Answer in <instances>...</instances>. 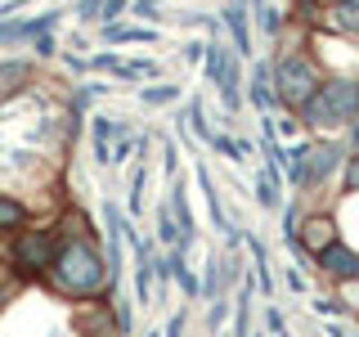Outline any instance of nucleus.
<instances>
[{"instance_id": "1", "label": "nucleus", "mask_w": 359, "mask_h": 337, "mask_svg": "<svg viewBox=\"0 0 359 337\" xmlns=\"http://www.w3.org/2000/svg\"><path fill=\"white\" fill-rule=\"evenodd\" d=\"M104 275H108V265L99 261V252L86 239H67L59 247V256H54V284L63 292H72V297L99 292L104 288Z\"/></svg>"}, {"instance_id": "2", "label": "nucleus", "mask_w": 359, "mask_h": 337, "mask_svg": "<svg viewBox=\"0 0 359 337\" xmlns=\"http://www.w3.org/2000/svg\"><path fill=\"white\" fill-rule=\"evenodd\" d=\"M359 112V81H323L319 95L301 108L306 126H337Z\"/></svg>"}, {"instance_id": "3", "label": "nucleus", "mask_w": 359, "mask_h": 337, "mask_svg": "<svg viewBox=\"0 0 359 337\" xmlns=\"http://www.w3.org/2000/svg\"><path fill=\"white\" fill-rule=\"evenodd\" d=\"M274 86H278V99H287L292 108H306L314 95H319V72H314L310 59H301V54H283V59L274 63Z\"/></svg>"}, {"instance_id": "4", "label": "nucleus", "mask_w": 359, "mask_h": 337, "mask_svg": "<svg viewBox=\"0 0 359 337\" xmlns=\"http://www.w3.org/2000/svg\"><path fill=\"white\" fill-rule=\"evenodd\" d=\"M14 261L22 275H41L45 265H54V243H50V230H27L22 239L14 243Z\"/></svg>"}, {"instance_id": "5", "label": "nucleus", "mask_w": 359, "mask_h": 337, "mask_svg": "<svg viewBox=\"0 0 359 337\" xmlns=\"http://www.w3.org/2000/svg\"><path fill=\"white\" fill-rule=\"evenodd\" d=\"M243 77H238V50H224V59H220V72H216V90H220V99H224V108H238L243 104Z\"/></svg>"}, {"instance_id": "6", "label": "nucleus", "mask_w": 359, "mask_h": 337, "mask_svg": "<svg viewBox=\"0 0 359 337\" xmlns=\"http://www.w3.org/2000/svg\"><path fill=\"white\" fill-rule=\"evenodd\" d=\"M319 265H323V275H332V279H359V252H351V247H341V243H332L328 252H319Z\"/></svg>"}, {"instance_id": "7", "label": "nucleus", "mask_w": 359, "mask_h": 337, "mask_svg": "<svg viewBox=\"0 0 359 337\" xmlns=\"http://www.w3.org/2000/svg\"><path fill=\"white\" fill-rule=\"evenodd\" d=\"M247 99H252V104L261 108V112H269V108L278 104V90H274V72H269L265 63L256 67L252 77H247Z\"/></svg>"}, {"instance_id": "8", "label": "nucleus", "mask_w": 359, "mask_h": 337, "mask_svg": "<svg viewBox=\"0 0 359 337\" xmlns=\"http://www.w3.org/2000/svg\"><path fill=\"white\" fill-rule=\"evenodd\" d=\"M297 243H306V247H310V252H314V256H319V252H328V247L337 243V225L319 216V220H310V225H306V230H301V239H297Z\"/></svg>"}, {"instance_id": "9", "label": "nucleus", "mask_w": 359, "mask_h": 337, "mask_svg": "<svg viewBox=\"0 0 359 337\" xmlns=\"http://www.w3.org/2000/svg\"><path fill=\"white\" fill-rule=\"evenodd\" d=\"M112 135H126V121L117 117H95V157L99 162H112Z\"/></svg>"}, {"instance_id": "10", "label": "nucleus", "mask_w": 359, "mask_h": 337, "mask_svg": "<svg viewBox=\"0 0 359 337\" xmlns=\"http://www.w3.org/2000/svg\"><path fill=\"white\" fill-rule=\"evenodd\" d=\"M337 162H341V149H337V144H310V185H319Z\"/></svg>"}, {"instance_id": "11", "label": "nucleus", "mask_w": 359, "mask_h": 337, "mask_svg": "<svg viewBox=\"0 0 359 337\" xmlns=\"http://www.w3.org/2000/svg\"><path fill=\"white\" fill-rule=\"evenodd\" d=\"M171 211H175V220H180V230H184V243H194V234H198V225H194V207H189V189L171 185Z\"/></svg>"}, {"instance_id": "12", "label": "nucleus", "mask_w": 359, "mask_h": 337, "mask_svg": "<svg viewBox=\"0 0 359 337\" xmlns=\"http://www.w3.org/2000/svg\"><path fill=\"white\" fill-rule=\"evenodd\" d=\"M283 166L297 189H310V144H297L292 153H283Z\"/></svg>"}, {"instance_id": "13", "label": "nucleus", "mask_w": 359, "mask_h": 337, "mask_svg": "<svg viewBox=\"0 0 359 337\" xmlns=\"http://www.w3.org/2000/svg\"><path fill=\"white\" fill-rule=\"evenodd\" d=\"M256 198H261V207H278V162H269L256 171Z\"/></svg>"}, {"instance_id": "14", "label": "nucleus", "mask_w": 359, "mask_h": 337, "mask_svg": "<svg viewBox=\"0 0 359 337\" xmlns=\"http://www.w3.org/2000/svg\"><path fill=\"white\" fill-rule=\"evenodd\" d=\"M224 27L233 32V50H238V54H252V37H247V14H243L238 0L224 9Z\"/></svg>"}, {"instance_id": "15", "label": "nucleus", "mask_w": 359, "mask_h": 337, "mask_svg": "<svg viewBox=\"0 0 359 337\" xmlns=\"http://www.w3.org/2000/svg\"><path fill=\"white\" fill-rule=\"evenodd\" d=\"M104 41H121V45H149V41H157V32H149V27H121V22H112V27H104Z\"/></svg>"}, {"instance_id": "16", "label": "nucleus", "mask_w": 359, "mask_h": 337, "mask_svg": "<svg viewBox=\"0 0 359 337\" xmlns=\"http://www.w3.org/2000/svg\"><path fill=\"white\" fill-rule=\"evenodd\" d=\"M166 261H171V279H175V284L189 292V301H194V297H202V284H198V275H194V270H189V261H184V256H166Z\"/></svg>"}, {"instance_id": "17", "label": "nucleus", "mask_w": 359, "mask_h": 337, "mask_svg": "<svg viewBox=\"0 0 359 337\" xmlns=\"http://www.w3.org/2000/svg\"><path fill=\"white\" fill-rule=\"evenodd\" d=\"M198 185H202V198H207V207H211V220L224 230V225H229V216H224V207H220V194H216V185H211L207 166H198Z\"/></svg>"}, {"instance_id": "18", "label": "nucleus", "mask_w": 359, "mask_h": 337, "mask_svg": "<svg viewBox=\"0 0 359 337\" xmlns=\"http://www.w3.org/2000/svg\"><path fill=\"white\" fill-rule=\"evenodd\" d=\"M157 234H162V243H184V230H180L171 202H162V207H157Z\"/></svg>"}, {"instance_id": "19", "label": "nucleus", "mask_w": 359, "mask_h": 337, "mask_svg": "<svg viewBox=\"0 0 359 337\" xmlns=\"http://www.w3.org/2000/svg\"><path fill=\"white\" fill-rule=\"evenodd\" d=\"M140 99H144L149 108H157V104H175V99H180V86H144Z\"/></svg>"}, {"instance_id": "20", "label": "nucleus", "mask_w": 359, "mask_h": 337, "mask_svg": "<svg viewBox=\"0 0 359 337\" xmlns=\"http://www.w3.org/2000/svg\"><path fill=\"white\" fill-rule=\"evenodd\" d=\"M332 22L341 32H359V0H341V5H337V14H332Z\"/></svg>"}, {"instance_id": "21", "label": "nucleus", "mask_w": 359, "mask_h": 337, "mask_svg": "<svg viewBox=\"0 0 359 337\" xmlns=\"http://www.w3.org/2000/svg\"><path fill=\"white\" fill-rule=\"evenodd\" d=\"M22 216H27V211H22V202L9 198V194H0V230H14Z\"/></svg>"}, {"instance_id": "22", "label": "nucleus", "mask_w": 359, "mask_h": 337, "mask_svg": "<svg viewBox=\"0 0 359 337\" xmlns=\"http://www.w3.org/2000/svg\"><path fill=\"white\" fill-rule=\"evenodd\" d=\"M184 121H194V131L202 135V140H216V131H211L207 112H202V99H189V112H184Z\"/></svg>"}, {"instance_id": "23", "label": "nucleus", "mask_w": 359, "mask_h": 337, "mask_svg": "<svg viewBox=\"0 0 359 337\" xmlns=\"http://www.w3.org/2000/svg\"><path fill=\"white\" fill-rule=\"evenodd\" d=\"M32 32H27V22H0V45H14V41H27Z\"/></svg>"}, {"instance_id": "24", "label": "nucleus", "mask_w": 359, "mask_h": 337, "mask_svg": "<svg viewBox=\"0 0 359 337\" xmlns=\"http://www.w3.org/2000/svg\"><path fill=\"white\" fill-rule=\"evenodd\" d=\"M126 5H130V0H104V14H99V18H104V27H112V22L126 14Z\"/></svg>"}, {"instance_id": "25", "label": "nucleus", "mask_w": 359, "mask_h": 337, "mask_svg": "<svg viewBox=\"0 0 359 337\" xmlns=\"http://www.w3.org/2000/svg\"><path fill=\"white\" fill-rule=\"evenodd\" d=\"M256 22H261L265 32H278V9H269V5H261V0H256Z\"/></svg>"}, {"instance_id": "26", "label": "nucleus", "mask_w": 359, "mask_h": 337, "mask_svg": "<svg viewBox=\"0 0 359 337\" xmlns=\"http://www.w3.org/2000/svg\"><path fill=\"white\" fill-rule=\"evenodd\" d=\"M140 194H144V166L130 176V211H140V207H144V198H140Z\"/></svg>"}, {"instance_id": "27", "label": "nucleus", "mask_w": 359, "mask_h": 337, "mask_svg": "<svg viewBox=\"0 0 359 337\" xmlns=\"http://www.w3.org/2000/svg\"><path fill=\"white\" fill-rule=\"evenodd\" d=\"M224 310H229V301L216 297V306H211V315H207V324H211V329H220V324H224Z\"/></svg>"}, {"instance_id": "28", "label": "nucleus", "mask_w": 359, "mask_h": 337, "mask_svg": "<svg viewBox=\"0 0 359 337\" xmlns=\"http://www.w3.org/2000/svg\"><path fill=\"white\" fill-rule=\"evenodd\" d=\"M117 333H130V306H126V297H117Z\"/></svg>"}, {"instance_id": "29", "label": "nucleus", "mask_w": 359, "mask_h": 337, "mask_svg": "<svg viewBox=\"0 0 359 337\" xmlns=\"http://www.w3.org/2000/svg\"><path fill=\"white\" fill-rule=\"evenodd\" d=\"M346 189L359 194V157H351V166H346Z\"/></svg>"}, {"instance_id": "30", "label": "nucleus", "mask_w": 359, "mask_h": 337, "mask_svg": "<svg viewBox=\"0 0 359 337\" xmlns=\"http://www.w3.org/2000/svg\"><path fill=\"white\" fill-rule=\"evenodd\" d=\"M287 288H292V292H306V275H301V270H297V265H292V270H287Z\"/></svg>"}, {"instance_id": "31", "label": "nucleus", "mask_w": 359, "mask_h": 337, "mask_svg": "<svg viewBox=\"0 0 359 337\" xmlns=\"http://www.w3.org/2000/svg\"><path fill=\"white\" fill-rule=\"evenodd\" d=\"M180 333H184V310H175L171 324H166V337H180Z\"/></svg>"}, {"instance_id": "32", "label": "nucleus", "mask_w": 359, "mask_h": 337, "mask_svg": "<svg viewBox=\"0 0 359 337\" xmlns=\"http://www.w3.org/2000/svg\"><path fill=\"white\" fill-rule=\"evenodd\" d=\"M104 14V0H81V18H95Z\"/></svg>"}, {"instance_id": "33", "label": "nucleus", "mask_w": 359, "mask_h": 337, "mask_svg": "<svg viewBox=\"0 0 359 337\" xmlns=\"http://www.w3.org/2000/svg\"><path fill=\"white\" fill-rule=\"evenodd\" d=\"M36 54H54V37H50V32H45V37L36 41Z\"/></svg>"}, {"instance_id": "34", "label": "nucleus", "mask_w": 359, "mask_h": 337, "mask_svg": "<svg viewBox=\"0 0 359 337\" xmlns=\"http://www.w3.org/2000/svg\"><path fill=\"white\" fill-rule=\"evenodd\" d=\"M0 306H5V288H0Z\"/></svg>"}, {"instance_id": "35", "label": "nucleus", "mask_w": 359, "mask_h": 337, "mask_svg": "<svg viewBox=\"0 0 359 337\" xmlns=\"http://www.w3.org/2000/svg\"><path fill=\"white\" fill-rule=\"evenodd\" d=\"M323 5H332V0H323ZM337 5H341V0H337Z\"/></svg>"}, {"instance_id": "36", "label": "nucleus", "mask_w": 359, "mask_h": 337, "mask_svg": "<svg viewBox=\"0 0 359 337\" xmlns=\"http://www.w3.org/2000/svg\"><path fill=\"white\" fill-rule=\"evenodd\" d=\"M149 337H162V333H149Z\"/></svg>"}, {"instance_id": "37", "label": "nucleus", "mask_w": 359, "mask_h": 337, "mask_svg": "<svg viewBox=\"0 0 359 337\" xmlns=\"http://www.w3.org/2000/svg\"><path fill=\"white\" fill-rule=\"evenodd\" d=\"M355 140H359V126H355Z\"/></svg>"}]
</instances>
